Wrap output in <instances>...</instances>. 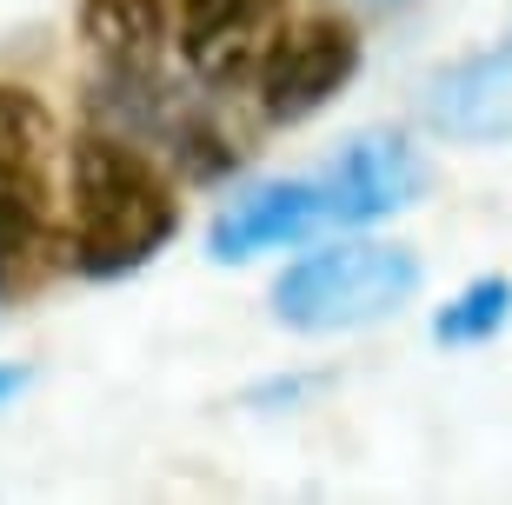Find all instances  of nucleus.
Returning a JSON list of instances; mask_svg holds the SVG:
<instances>
[{
  "instance_id": "11",
  "label": "nucleus",
  "mask_w": 512,
  "mask_h": 505,
  "mask_svg": "<svg viewBox=\"0 0 512 505\" xmlns=\"http://www.w3.org/2000/svg\"><path fill=\"white\" fill-rule=\"evenodd\" d=\"M0 160H20V167L54 160V120L27 87H0Z\"/></svg>"
},
{
  "instance_id": "7",
  "label": "nucleus",
  "mask_w": 512,
  "mask_h": 505,
  "mask_svg": "<svg viewBox=\"0 0 512 505\" xmlns=\"http://www.w3.org/2000/svg\"><path fill=\"white\" fill-rule=\"evenodd\" d=\"M326 233V200H320V180H266V187L240 193V200L213 220L207 233V260L213 266H247L260 253H280V246H300Z\"/></svg>"
},
{
  "instance_id": "10",
  "label": "nucleus",
  "mask_w": 512,
  "mask_h": 505,
  "mask_svg": "<svg viewBox=\"0 0 512 505\" xmlns=\"http://www.w3.org/2000/svg\"><path fill=\"white\" fill-rule=\"evenodd\" d=\"M512 319V280L506 273H479L459 300H446L433 313V339L439 346H486V339L506 333Z\"/></svg>"
},
{
  "instance_id": "6",
  "label": "nucleus",
  "mask_w": 512,
  "mask_h": 505,
  "mask_svg": "<svg viewBox=\"0 0 512 505\" xmlns=\"http://www.w3.org/2000/svg\"><path fill=\"white\" fill-rule=\"evenodd\" d=\"M419 113L453 147H506L512 140V27L493 47H479L473 60L426 80Z\"/></svg>"
},
{
  "instance_id": "8",
  "label": "nucleus",
  "mask_w": 512,
  "mask_h": 505,
  "mask_svg": "<svg viewBox=\"0 0 512 505\" xmlns=\"http://www.w3.org/2000/svg\"><path fill=\"white\" fill-rule=\"evenodd\" d=\"M60 260L47 167L0 160V300H27Z\"/></svg>"
},
{
  "instance_id": "3",
  "label": "nucleus",
  "mask_w": 512,
  "mask_h": 505,
  "mask_svg": "<svg viewBox=\"0 0 512 505\" xmlns=\"http://www.w3.org/2000/svg\"><path fill=\"white\" fill-rule=\"evenodd\" d=\"M353 74H360V34L346 20H280V34L266 40L260 67H253V94L273 127H300L320 107H333L353 87Z\"/></svg>"
},
{
  "instance_id": "4",
  "label": "nucleus",
  "mask_w": 512,
  "mask_h": 505,
  "mask_svg": "<svg viewBox=\"0 0 512 505\" xmlns=\"http://www.w3.org/2000/svg\"><path fill=\"white\" fill-rule=\"evenodd\" d=\"M313 180H320V200H326V226H380L433 193L426 153L406 133H386V127L346 140L340 160Z\"/></svg>"
},
{
  "instance_id": "2",
  "label": "nucleus",
  "mask_w": 512,
  "mask_h": 505,
  "mask_svg": "<svg viewBox=\"0 0 512 505\" xmlns=\"http://www.w3.org/2000/svg\"><path fill=\"white\" fill-rule=\"evenodd\" d=\"M419 260L406 246H380V240H346V246H320L293 260L273 280V313L293 333H360L380 326L399 306H413L419 293Z\"/></svg>"
},
{
  "instance_id": "12",
  "label": "nucleus",
  "mask_w": 512,
  "mask_h": 505,
  "mask_svg": "<svg viewBox=\"0 0 512 505\" xmlns=\"http://www.w3.org/2000/svg\"><path fill=\"white\" fill-rule=\"evenodd\" d=\"M27 379H34L27 366H0V412H7V406H14L20 393H27Z\"/></svg>"
},
{
  "instance_id": "1",
  "label": "nucleus",
  "mask_w": 512,
  "mask_h": 505,
  "mask_svg": "<svg viewBox=\"0 0 512 505\" xmlns=\"http://www.w3.org/2000/svg\"><path fill=\"white\" fill-rule=\"evenodd\" d=\"M67 193H74V233L67 260L87 280H127L180 233V193L147 147L120 133H80L67 153Z\"/></svg>"
},
{
  "instance_id": "13",
  "label": "nucleus",
  "mask_w": 512,
  "mask_h": 505,
  "mask_svg": "<svg viewBox=\"0 0 512 505\" xmlns=\"http://www.w3.org/2000/svg\"><path fill=\"white\" fill-rule=\"evenodd\" d=\"M366 7H399V0H366Z\"/></svg>"
},
{
  "instance_id": "5",
  "label": "nucleus",
  "mask_w": 512,
  "mask_h": 505,
  "mask_svg": "<svg viewBox=\"0 0 512 505\" xmlns=\"http://www.w3.org/2000/svg\"><path fill=\"white\" fill-rule=\"evenodd\" d=\"M280 20L286 0H167V40H180V60L200 87L253 80Z\"/></svg>"
},
{
  "instance_id": "9",
  "label": "nucleus",
  "mask_w": 512,
  "mask_h": 505,
  "mask_svg": "<svg viewBox=\"0 0 512 505\" xmlns=\"http://www.w3.org/2000/svg\"><path fill=\"white\" fill-rule=\"evenodd\" d=\"M80 27L107 60V80H147L167 54V0H87Z\"/></svg>"
}]
</instances>
